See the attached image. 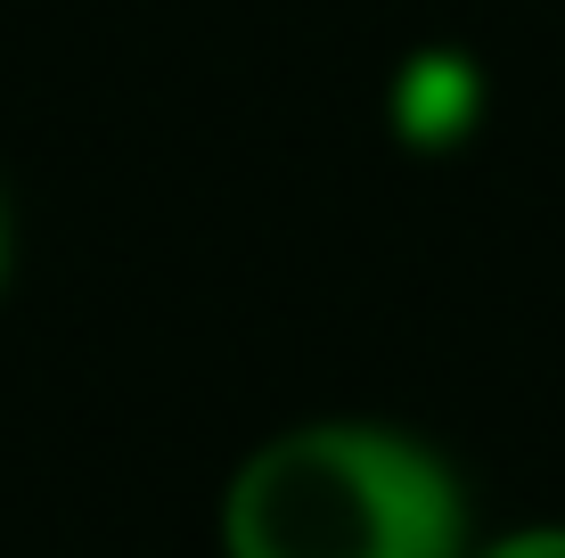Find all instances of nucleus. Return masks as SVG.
Listing matches in <instances>:
<instances>
[{"label": "nucleus", "mask_w": 565, "mask_h": 558, "mask_svg": "<svg viewBox=\"0 0 565 558\" xmlns=\"http://www.w3.org/2000/svg\"><path fill=\"white\" fill-rule=\"evenodd\" d=\"M222 558H476L451 452L394 419H296L230 468Z\"/></svg>", "instance_id": "nucleus-1"}, {"label": "nucleus", "mask_w": 565, "mask_h": 558, "mask_svg": "<svg viewBox=\"0 0 565 558\" xmlns=\"http://www.w3.org/2000/svg\"><path fill=\"white\" fill-rule=\"evenodd\" d=\"M483 99H492L483 66H476L467 50L435 42V50H411V57L394 66V83H385V124H394L402 148H426V157H443V148L476 140Z\"/></svg>", "instance_id": "nucleus-2"}, {"label": "nucleus", "mask_w": 565, "mask_h": 558, "mask_svg": "<svg viewBox=\"0 0 565 558\" xmlns=\"http://www.w3.org/2000/svg\"><path fill=\"white\" fill-rule=\"evenodd\" d=\"M476 558H565V517H516V526L483 534Z\"/></svg>", "instance_id": "nucleus-3"}, {"label": "nucleus", "mask_w": 565, "mask_h": 558, "mask_svg": "<svg viewBox=\"0 0 565 558\" xmlns=\"http://www.w3.org/2000/svg\"><path fill=\"white\" fill-rule=\"evenodd\" d=\"M9 263H17V206H9V181H0V287H9Z\"/></svg>", "instance_id": "nucleus-4"}]
</instances>
